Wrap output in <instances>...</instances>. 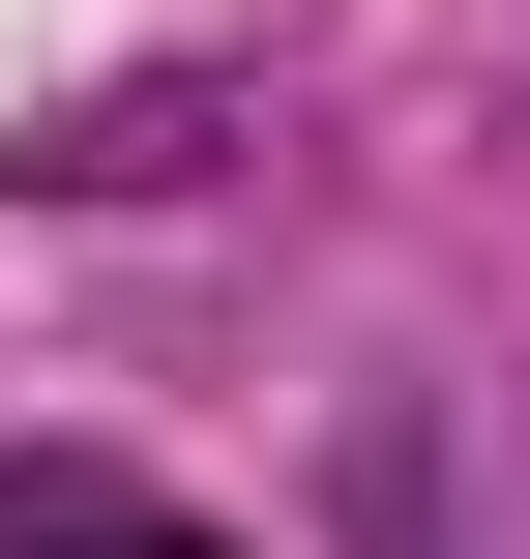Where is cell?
Segmentation results:
<instances>
[{"mask_svg":"<svg viewBox=\"0 0 530 559\" xmlns=\"http://www.w3.org/2000/svg\"><path fill=\"white\" fill-rule=\"evenodd\" d=\"M0 559H207V531H177V501H118V472H30V501H0Z\"/></svg>","mask_w":530,"mask_h":559,"instance_id":"6da1fadb","label":"cell"}]
</instances>
